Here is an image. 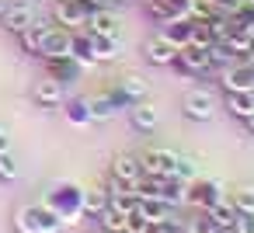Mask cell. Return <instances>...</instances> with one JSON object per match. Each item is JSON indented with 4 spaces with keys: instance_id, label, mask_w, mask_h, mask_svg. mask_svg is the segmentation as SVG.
<instances>
[{
    "instance_id": "8",
    "label": "cell",
    "mask_w": 254,
    "mask_h": 233,
    "mask_svg": "<svg viewBox=\"0 0 254 233\" xmlns=\"http://www.w3.org/2000/svg\"><path fill=\"white\" fill-rule=\"evenodd\" d=\"M32 101H35L39 108H46V112H56V108H63V101H66V87H63L60 80L46 77V80H39V84L32 87Z\"/></svg>"
},
{
    "instance_id": "19",
    "label": "cell",
    "mask_w": 254,
    "mask_h": 233,
    "mask_svg": "<svg viewBox=\"0 0 254 233\" xmlns=\"http://www.w3.org/2000/svg\"><path fill=\"white\" fill-rule=\"evenodd\" d=\"M115 87H119V94H122L129 105H136V101H146V98H150V84H146L143 77H136V73H126Z\"/></svg>"
},
{
    "instance_id": "33",
    "label": "cell",
    "mask_w": 254,
    "mask_h": 233,
    "mask_svg": "<svg viewBox=\"0 0 254 233\" xmlns=\"http://www.w3.org/2000/svg\"><path fill=\"white\" fill-rule=\"evenodd\" d=\"M21 177V167H18V160L11 157V153H0V181H18Z\"/></svg>"
},
{
    "instance_id": "11",
    "label": "cell",
    "mask_w": 254,
    "mask_h": 233,
    "mask_svg": "<svg viewBox=\"0 0 254 233\" xmlns=\"http://www.w3.org/2000/svg\"><path fill=\"white\" fill-rule=\"evenodd\" d=\"M143 56H146V63H153V66H174L178 49H174L160 32H153V35L143 42Z\"/></svg>"
},
{
    "instance_id": "39",
    "label": "cell",
    "mask_w": 254,
    "mask_h": 233,
    "mask_svg": "<svg viewBox=\"0 0 254 233\" xmlns=\"http://www.w3.org/2000/svg\"><path fill=\"white\" fill-rule=\"evenodd\" d=\"M233 233H254V216H237Z\"/></svg>"
},
{
    "instance_id": "43",
    "label": "cell",
    "mask_w": 254,
    "mask_h": 233,
    "mask_svg": "<svg viewBox=\"0 0 254 233\" xmlns=\"http://www.w3.org/2000/svg\"><path fill=\"white\" fill-rule=\"evenodd\" d=\"M244 59H247V63H254V46L247 49V56H244Z\"/></svg>"
},
{
    "instance_id": "44",
    "label": "cell",
    "mask_w": 254,
    "mask_h": 233,
    "mask_svg": "<svg viewBox=\"0 0 254 233\" xmlns=\"http://www.w3.org/2000/svg\"><path fill=\"white\" fill-rule=\"evenodd\" d=\"M216 233H233V230H216Z\"/></svg>"
},
{
    "instance_id": "31",
    "label": "cell",
    "mask_w": 254,
    "mask_h": 233,
    "mask_svg": "<svg viewBox=\"0 0 254 233\" xmlns=\"http://www.w3.org/2000/svg\"><path fill=\"white\" fill-rule=\"evenodd\" d=\"M174 177H178V181H185V184H191V181L198 177V167H195V160H191V157H185V153H178Z\"/></svg>"
},
{
    "instance_id": "32",
    "label": "cell",
    "mask_w": 254,
    "mask_h": 233,
    "mask_svg": "<svg viewBox=\"0 0 254 233\" xmlns=\"http://www.w3.org/2000/svg\"><path fill=\"white\" fill-rule=\"evenodd\" d=\"M230 198H233V205H237L240 216H254V188H251V184H247V188H237Z\"/></svg>"
},
{
    "instance_id": "3",
    "label": "cell",
    "mask_w": 254,
    "mask_h": 233,
    "mask_svg": "<svg viewBox=\"0 0 254 233\" xmlns=\"http://www.w3.org/2000/svg\"><path fill=\"white\" fill-rule=\"evenodd\" d=\"M216 112H219V98H216L209 87H191V91L181 98V115H185L188 122H209Z\"/></svg>"
},
{
    "instance_id": "26",
    "label": "cell",
    "mask_w": 254,
    "mask_h": 233,
    "mask_svg": "<svg viewBox=\"0 0 254 233\" xmlns=\"http://www.w3.org/2000/svg\"><path fill=\"white\" fill-rule=\"evenodd\" d=\"M240 56L226 46V39H216L212 46H209V63H212V70H226V66H233Z\"/></svg>"
},
{
    "instance_id": "12",
    "label": "cell",
    "mask_w": 254,
    "mask_h": 233,
    "mask_svg": "<svg viewBox=\"0 0 254 233\" xmlns=\"http://www.w3.org/2000/svg\"><path fill=\"white\" fill-rule=\"evenodd\" d=\"M129 122H132L136 132H153L160 125V108L150 98L146 101H136V105H129Z\"/></svg>"
},
{
    "instance_id": "47",
    "label": "cell",
    "mask_w": 254,
    "mask_h": 233,
    "mask_svg": "<svg viewBox=\"0 0 254 233\" xmlns=\"http://www.w3.org/2000/svg\"><path fill=\"white\" fill-rule=\"evenodd\" d=\"M251 4H254V0H251Z\"/></svg>"
},
{
    "instance_id": "23",
    "label": "cell",
    "mask_w": 254,
    "mask_h": 233,
    "mask_svg": "<svg viewBox=\"0 0 254 233\" xmlns=\"http://www.w3.org/2000/svg\"><path fill=\"white\" fill-rule=\"evenodd\" d=\"M139 212H143L146 223H160V219H167L174 212V205L164 202V198H157V195H146V198H139Z\"/></svg>"
},
{
    "instance_id": "22",
    "label": "cell",
    "mask_w": 254,
    "mask_h": 233,
    "mask_svg": "<svg viewBox=\"0 0 254 233\" xmlns=\"http://www.w3.org/2000/svg\"><path fill=\"white\" fill-rule=\"evenodd\" d=\"M226 112L233 115V118H251L254 115V91H230L226 94Z\"/></svg>"
},
{
    "instance_id": "16",
    "label": "cell",
    "mask_w": 254,
    "mask_h": 233,
    "mask_svg": "<svg viewBox=\"0 0 254 233\" xmlns=\"http://www.w3.org/2000/svg\"><path fill=\"white\" fill-rule=\"evenodd\" d=\"M0 21H4V28H7V32L21 35L28 25H35V11H32V4H11L4 14H0Z\"/></svg>"
},
{
    "instance_id": "18",
    "label": "cell",
    "mask_w": 254,
    "mask_h": 233,
    "mask_svg": "<svg viewBox=\"0 0 254 233\" xmlns=\"http://www.w3.org/2000/svg\"><path fill=\"white\" fill-rule=\"evenodd\" d=\"M112 177H119V181H126V184H136V181L143 177L139 157H132V153H119V157L112 160Z\"/></svg>"
},
{
    "instance_id": "13",
    "label": "cell",
    "mask_w": 254,
    "mask_h": 233,
    "mask_svg": "<svg viewBox=\"0 0 254 233\" xmlns=\"http://www.w3.org/2000/svg\"><path fill=\"white\" fill-rule=\"evenodd\" d=\"M91 35H119L122 28V18L112 11V7H101V11H91L87 14V25H84Z\"/></svg>"
},
{
    "instance_id": "20",
    "label": "cell",
    "mask_w": 254,
    "mask_h": 233,
    "mask_svg": "<svg viewBox=\"0 0 254 233\" xmlns=\"http://www.w3.org/2000/svg\"><path fill=\"white\" fill-rule=\"evenodd\" d=\"M87 105H91V118L94 122H112L122 108L115 105V98H112V91H101V94H94V98H87Z\"/></svg>"
},
{
    "instance_id": "42",
    "label": "cell",
    "mask_w": 254,
    "mask_h": 233,
    "mask_svg": "<svg viewBox=\"0 0 254 233\" xmlns=\"http://www.w3.org/2000/svg\"><path fill=\"white\" fill-rule=\"evenodd\" d=\"M7 7H11V0H0V14H4Z\"/></svg>"
},
{
    "instance_id": "41",
    "label": "cell",
    "mask_w": 254,
    "mask_h": 233,
    "mask_svg": "<svg viewBox=\"0 0 254 233\" xmlns=\"http://www.w3.org/2000/svg\"><path fill=\"white\" fill-rule=\"evenodd\" d=\"M244 125H247V132L254 136V115H251V118H244Z\"/></svg>"
},
{
    "instance_id": "9",
    "label": "cell",
    "mask_w": 254,
    "mask_h": 233,
    "mask_svg": "<svg viewBox=\"0 0 254 233\" xmlns=\"http://www.w3.org/2000/svg\"><path fill=\"white\" fill-rule=\"evenodd\" d=\"M174 164H178V153L174 150H146L139 157V167L146 177H160V174H174Z\"/></svg>"
},
{
    "instance_id": "24",
    "label": "cell",
    "mask_w": 254,
    "mask_h": 233,
    "mask_svg": "<svg viewBox=\"0 0 254 233\" xmlns=\"http://www.w3.org/2000/svg\"><path fill=\"white\" fill-rule=\"evenodd\" d=\"M91 39H94V59L98 63H108V59H119L122 56L119 35H91Z\"/></svg>"
},
{
    "instance_id": "36",
    "label": "cell",
    "mask_w": 254,
    "mask_h": 233,
    "mask_svg": "<svg viewBox=\"0 0 254 233\" xmlns=\"http://www.w3.org/2000/svg\"><path fill=\"white\" fill-rule=\"evenodd\" d=\"M209 4L216 7V14H226V18H230V14H237V11H240L244 0H209Z\"/></svg>"
},
{
    "instance_id": "28",
    "label": "cell",
    "mask_w": 254,
    "mask_h": 233,
    "mask_svg": "<svg viewBox=\"0 0 254 233\" xmlns=\"http://www.w3.org/2000/svg\"><path fill=\"white\" fill-rule=\"evenodd\" d=\"M209 216H212V223L219 226V230H233V223H237V205H233V198H223L219 205H212L209 209Z\"/></svg>"
},
{
    "instance_id": "2",
    "label": "cell",
    "mask_w": 254,
    "mask_h": 233,
    "mask_svg": "<svg viewBox=\"0 0 254 233\" xmlns=\"http://www.w3.org/2000/svg\"><path fill=\"white\" fill-rule=\"evenodd\" d=\"M66 223L46 205V202H28L14 212V230L18 233H60Z\"/></svg>"
},
{
    "instance_id": "15",
    "label": "cell",
    "mask_w": 254,
    "mask_h": 233,
    "mask_svg": "<svg viewBox=\"0 0 254 233\" xmlns=\"http://www.w3.org/2000/svg\"><path fill=\"white\" fill-rule=\"evenodd\" d=\"M46 66H49V77H53V80H60L63 87H66V84H77V80H80V73H84V66H80L73 56L46 59Z\"/></svg>"
},
{
    "instance_id": "27",
    "label": "cell",
    "mask_w": 254,
    "mask_h": 233,
    "mask_svg": "<svg viewBox=\"0 0 254 233\" xmlns=\"http://www.w3.org/2000/svg\"><path fill=\"white\" fill-rule=\"evenodd\" d=\"M105 209H108V191H105V188H91V191H84V219L94 223Z\"/></svg>"
},
{
    "instance_id": "30",
    "label": "cell",
    "mask_w": 254,
    "mask_h": 233,
    "mask_svg": "<svg viewBox=\"0 0 254 233\" xmlns=\"http://www.w3.org/2000/svg\"><path fill=\"white\" fill-rule=\"evenodd\" d=\"M216 230H219V226H216L212 216L202 212V209H195L191 219H185V233H216Z\"/></svg>"
},
{
    "instance_id": "40",
    "label": "cell",
    "mask_w": 254,
    "mask_h": 233,
    "mask_svg": "<svg viewBox=\"0 0 254 233\" xmlns=\"http://www.w3.org/2000/svg\"><path fill=\"white\" fill-rule=\"evenodd\" d=\"M0 153H11V129L0 125Z\"/></svg>"
},
{
    "instance_id": "37",
    "label": "cell",
    "mask_w": 254,
    "mask_h": 233,
    "mask_svg": "<svg viewBox=\"0 0 254 233\" xmlns=\"http://www.w3.org/2000/svg\"><path fill=\"white\" fill-rule=\"evenodd\" d=\"M146 230V219H143V212L136 209V212H129L126 216V233H143Z\"/></svg>"
},
{
    "instance_id": "45",
    "label": "cell",
    "mask_w": 254,
    "mask_h": 233,
    "mask_svg": "<svg viewBox=\"0 0 254 233\" xmlns=\"http://www.w3.org/2000/svg\"><path fill=\"white\" fill-rule=\"evenodd\" d=\"M251 39H254V25H251Z\"/></svg>"
},
{
    "instance_id": "5",
    "label": "cell",
    "mask_w": 254,
    "mask_h": 233,
    "mask_svg": "<svg viewBox=\"0 0 254 233\" xmlns=\"http://www.w3.org/2000/svg\"><path fill=\"white\" fill-rule=\"evenodd\" d=\"M174 70H181L185 77H202V73H209L212 70V63H209V49H202V46H185V49H178V56H174Z\"/></svg>"
},
{
    "instance_id": "29",
    "label": "cell",
    "mask_w": 254,
    "mask_h": 233,
    "mask_svg": "<svg viewBox=\"0 0 254 233\" xmlns=\"http://www.w3.org/2000/svg\"><path fill=\"white\" fill-rule=\"evenodd\" d=\"M94 223H98V230H101V233H126V212H122V209H115V205H108Z\"/></svg>"
},
{
    "instance_id": "6",
    "label": "cell",
    "mask_w": 254,
    "mask_h": 233,
    "mask_svg": "<svg viewBox=\"0 0 254 233\" xmlns=\"http://www.w3.org/2000/svg\"><path fill=\"white\" fill-rule=\"evenodd\" d=\"M53 18H56L60 28L80 32L87 25V7L80 4V0H56V4H53Z\"/></svg>"
},
{
    "instance_id": "4",
    "label": "cell",
    "mask_w": 254,
    "mask_h": 233,
    "mask_svg": "<svg viewBox=\"0 0 254 233\" xmlns=\"http://www.w3.org/2000/svg\"><path fill=\"white\" fill-rule=\"evenodd\" d=\"M223 198H226V188H223L216 177H195V181L188 184V198H185V205L209 212V209L219 205Z\"/></svg>"
},
{
    "instance_id": "25",
    "label": "cell",
    "mask_w": 254,
    "mask_h": 233,
    "mask_svg": "<svg viewBox=\"0 0 254 233\" xmlns=\"http://www.w3.org/2000/svg\"><path fill=\"white\" fill-rule=\"evenodd\" d=\"M46 21H35V25H28L21 35H18V42H21V53H28V56H39V46H42V35H46Z\"/></svg>"
},
{
    "instance_id": "35",
    "label": "cell",
    "mask_w": 254,
    "mask_h": 233,
    "mask_svg": "<svg viewBox=\"0 0 254 233\" xmlns=\"http://www.w3.org/2000/svg\"><path fill=\"white\" fill-rule=\"evenodd\" d=\"M212 14H216V7L209 4V0H195V7H191V18L195 21H209Z\"/></svg>"
},
{
    "instance_id": "1",
    "label": "cell",
    "mask_w": 254,
    "mask_h": 233,
    "mask_svg": "<svg viewBox=\"0 0 254 233\" xmlns=\"http://www.w3.org/2000/svg\"><path fill=\"white\" fill-rule=\"evenodd\" d=\"M42 202H46L66 226H73V223L84 219V188H80L77 181H56Z\"/></svg>"
},
{
    "instance_id": "7",
    "label": "cell",
    "mask_w": 254,
    "mask_h": 233,
    "mask_svg": "<svg viewBox=\"0 0 254 233\" xmlns=\"http://www.w3.org/2000/svg\"><path fill=\"white\" fill-rule=\"evenodd\" d=\"M219 84H223L226 94H230V91H254V63L237 59L233 66L219 70Z\"/></svg>"
},
{
    "instance_id": "46",
    "label": "cell",
    "mask_w": 254,
    "mask_h": 233,
    "mask_svg": "<svg viewBox=\"0 0 254 233\" xmlns=\"http://www.w3.org/2000/svg\"><path fill=\"white\" fill-rule=\"evenodd\" d=\"M126 4H136V0H126Z\"/></svg>"
},
{
    "instance_id": "14",
    "label": "cell",
    "mask_w": 254,
    "mask_h": 233,
    "mask_svg": "<svg viewBox=\"0 0 254 233\" xmlns=\"http://www.w3.org/2000/svg\"><path fill=\"white\" fill-rule=\"evenodd\" d=\"M191 28H195L191 18H171L167 25H160V35H164L174 49H185V46H191Z\"/></svg>"
},
{
    "instance_id": "34",
    "label": "cell",
    "mask_w": 254,
    "mask_h": 233,
    "mask_svg": "<svg viewBox=\"0 0 254 233\" xmlns=\"http://www.w3.org/2000/svg\"><path fill=\"white\" fill-rule=\"evenodd\" d=\"M195 21V18H191ZM191 42L195 46H202V49H209L216 39H212V28H209V21H195V28H191Z\"/></svg>"
},
{
    "instance_id": "10",
    "label": "cell",
    "mask_w": 254,
    "mask_h": 233,
    "mask_svg": "<svg viewBox=\"0 0 254 233\" xmlns=\"http://www.w3.org/2000/svg\"><path fill=\"white\" fill-rule=\"evenodd\" d=\"M39 56H42V59L70 56V32H66V28H60V25H49V28H46V35H42Z\"/></svg>"
},
{
    "instance_id": "17",
    "label": "cell",
    "mask_w": 254,
    "mask_h": 233,
    "mask_svg": "<svg viewBox=\"0 0 254 233\" xmlns=\"http://www.w3.org/2000/svg\"><path fill=\"white\" fill-rule=\"evenodd\" d=\"M70 56H73L80 66H94V63H98V59H94V39H91L87 28L70 32Z\"/></svg>"
},
{
    "instance_id": "21",
    "label": "cell",
    "mask_w": 254,
    "mask_h": 233,
    "mask_svg": "<svg viewBox=\"0 0 254 233\" xmlns=\"http://www.w3.org/2000/svg\"><path fill=\"white\" fill-rule=\"evenodd\" d=\"M63 115H66V122L77 125V129H87V125L94 122V118H91L87 98H66V101H63Z\"/></svg>"
},
{
    "instance_id": "38",
    "label": "cell",
    "mask_w": 254,
    "mask_h": 233,
    "mask_svg": "<svg viewBox=\"0 0 254 233\" xmlns=\"http://www.w3.org/2000/svg\"><path fill=\"white\" fill-rule=\"evenodd\" d=\"M157 226H160V233H185V219H178L174 212H171L167 219H160Z\"/></svg>"
}]
</instances>
